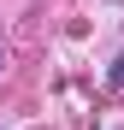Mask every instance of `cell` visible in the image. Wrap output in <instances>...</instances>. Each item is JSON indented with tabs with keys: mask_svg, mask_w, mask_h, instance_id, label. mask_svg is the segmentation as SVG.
I'll use <instances>...</instances> for the list:
<instances>
[{
	"mask_svg": "<svg viewBox=\"0 0 124 130\" xmlns=\"http://www.w3.org/2000/svg\"><path fill=\"white\" fill-rule=\"evenodd\" d=\"M107 83H112V89H124V53L112 59V71H107Z\"/></svg>",
	"mask_w": 124,
	"mask_h": 130,
	"instance_id": "6da1fadb",
	"label": "cell"
},
{
	"mask_svg": "<svg viewBox=\"0 0 124 130\" xmlns=\"http://www.w3.org/2000/svg\"><path fill=\"white\" fill-rule=\"evenodd\" d=\"M0 65H6V47H0Z\"/></svg>",
	"mask_w": 124,
	"mask_h": 130,
	"instance_id": "7a4b0ae2",
	"label": "cell"
}]
</instances>
